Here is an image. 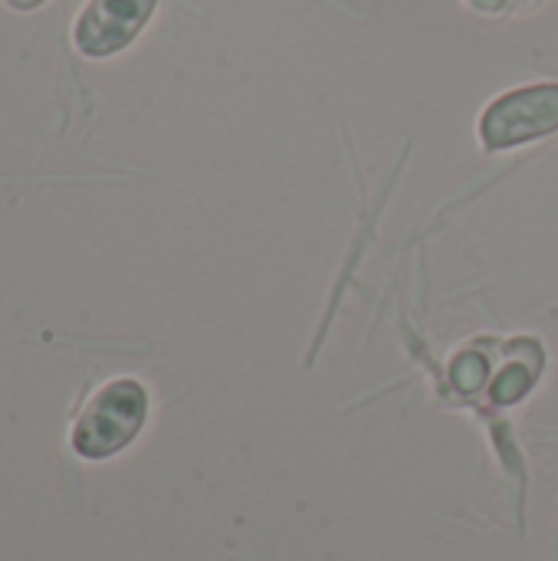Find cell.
<instances>
[{
  "mask_svg": "<svg viewBox=\"0 0 558 561\" xmlns=\"http://www.w3.org/2000/svg\"><path fill=\"white\" fill-rule=\"evenodd\" d=\"M148 421V391L135 378L102 385L72 427V450L82 460H109L122 454Z\"/></svg>",
  "mask_w": 558,
  "mask_h": 561,
  "instance_id": "6da1fadb",
  "label": "cell"
},
{
  "mask_svg": "<svg viewBox=\"0 0 558 561\" xmlns=\"http://www.w3.org/2000/svg\"><path fill=\"white\" fill-rule=\"evenodd\" d=\"M46 0H7V7H13V10H36V7H43Z\"/></svg>",
  "mask_w": 558,
  "mask_h": 561,
  "instance_id": "52a82bcc",
  "label": "cell"
},
{
  "mask_svg": "<svg viewBox=\"0 0 558 561\" xmlns=\"http://www.w3.org/2000/svg\"><path fill=\"white\" fill-rule=\"evenodd\" d=\"M520 3H536V0H520Z\"/></svg>",
  "mask_w": 558,
  "mask_h": 561,
  "instance_id": "ba28073f",
  "label": "cell"
},
{
  "mask_svg": "<svg viewBox=\"0 0 558 561\" xmlns=\"http://www.w3.org/2000/svg\"><path fill=\"white\" fill-rule=\"evenodd\" d=\"M474 7H480V10H487V13H497V10H503L510 0H470Z\"/></svg>",
  "mask_w": 558,
  "mask_h": 561,
  "instance_id": "8992f818",
  "label": "cell"
},
{
  "mask_svg": "<svg viewBox=\"0 0 558 561\" xmlns=\"http://www.w3.org/2000/svg\"><path fill=\"white\" fill-rule=\"evenodd\" d=\"M487 358L480 352H460L451 362V381L460 394H477L487 385Z\"/></svg>",
  "mask_w": 558,
  "mask_h": 561,
  "instance_id": "5b68a950",
  "label": "cell"
},
{
  "mask_svg": "<svg viewBox=\"0 0 558 561\" xmlns=\"http://www.w3.org/2000/svg\"><path fill=\"white\" fill-rule=\"evenodd\" d=\"M558 131V82L523 85L497 102L480 118V138L490 151H506Z\"/></svg>",
  "mask_w": 558,
  "mask_h": 561,
  "instance_id": "7a4b0ae2",
  "label": "cell"
},
{
  "mask_svg": "<svg viewBox=\"0 0 558 561\" xmlns=\"http://www.w3.org/2000/svg\"><path fill=\"white\" fill-rule=\"evenodd\" d=\"M155 7L158 0H89L72 30L76 49L92 59L125 49L151 20Z\"/></svg>",
  "mask_w": 558,
  "mask_h": 561,
  "instance_id": "3957f363",
  "label": "cell"
},
{
  "mask_svg": "<svg viewBox=\"0 0 558 561\" xmlns=\"http://www.w3.org/2000/svg\"><path fill=\"white\" fill-rule=\"evenodd\" d=\"M536 375H539V368H529V365H523V362L506 365L503 375H500V378L493 381V388H490L493 401H497V404H516L523 394H529V388L536 385Z\"/></svg>",
  "mask_w": 558,
  "mask_h": 561,
  "instance_id": "277c9868",
  "label": "cell"
}]
</instances>
